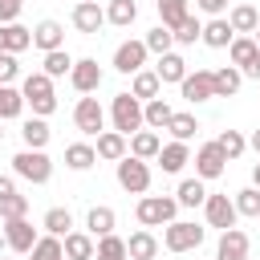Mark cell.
I'll return each mask as SVG.
<instances>
[{
	"label": "cell",
	"instance_id": "obj_1",
	"mask_svg": "<svg viewBox=\"0 0 260 260\" xmlns=\"http://www.w3.org/2000/svg\"><path fill=\"white\" fill-rule=\"evenodd\" d=\"M20 93H24V106H32V114L37 118H49L53 110H57V93H53V77L41 69V73H28L24 77V85H20Z\"/></svg>",
	"mask_w": 260,
	"mask_h": 260
},
{
	"label": "cell",
	"instance_id": "obj_2",
	"mask_svg": "<svg viewBox=\"0 0 260 260\" xmlns=\"http://www.w3.org/2000/svg\"><path fill=\"white\" fill-rule=\"evenodd\" d=\"M110 118H114V130L118 134H138L142 126H146V118H142V102L134 98V93H118L114 98V106H110Z\"/></svg>",
	"mask_w": 260,
	"mask_h": 260
},
{
	"label": "cell",
	"instance_id": "obj_3",
	"mask_svg": "<svg viewBox=\"0 0 260 260\" xmlns=\"http://www.w3.org/2000/svg\"><path fill=\"white\" fill-rule=\"evenodd\" d=\"M179 211V199H167V195H142L138 199V223L142 228H162L171 223Z\"/></svg>",
	"mask_w": 260,
	"mask_h": 260
},
{
	"label": "cell",
	"instance_id": "obj_4",
	"mask_svg": "<svg viewBox=\"0 0 260 260\" xmlns=\"http://www.w3.org/2000/svg\"><path fill=\"white\" fill-rule=\"evenodd\" d=\"M12 171H16L20 179H28V183H49V175H53V162H49V154H45V150H32V146H24V150L12 158Z\"/></svg>",
	"mask_w": 260,
	"mask_h": 260
},
{
	"label": "cell",
	"instance_id": "obj_5",
	"mask_svg": "<svg viewBox=\"0 0 260 260\" xmlns=\"http://www.w3.org/2000/svg\"><path fill=\"white\" fill-rule=\"evenodd\" d=\"M203 228L199 223H187V219H171L167 223V232H162V244H167V252H191V248H199L203 244Z\"/></svg>",
	"mask_w": 260,
	"mask_h": 260
},
{
	"label": "cell",
	"instance_id": "obj_6",
	"mask_svg": "<svg viewBox=\"0 0 260 260\" xmlns=\"http://www.w3.org/2000/svg\"><path fill=\"white\" fill-rule=\"evenodd\" d=\"M118 183H122L130 195H146V187H150V167H146V158H134V154L118 158Z\"/></svg>",
	"mask_w": 260,
	"mask_h": 260
},
{
	"label": "cell",
	"instance_id": "obj_7",
	"mask_svg": "<svg viewBox=\"0 0 260 260\" xmlns=\"http://www.w3.org/2000/svg\"><path fill=\"white\" fill-rule=\"evenodd\" d=\"M73 122H77V130H81V134L98 138V134H102V126H106V110H102V102H98V98H81V102H77V110H73Z\"/></svg>",
	"mask_w": 260,
	"mask_h": 260
},
{
	"label": "cell",
	"instance_id": "obj_8",
	"mask_svg": "<svg viewBox=\"0 0 260 260\" xmlns=\"http://www.w3.org/2000/svg\"><path fill=\"white\" fill-rule=\"evenodd\" d=\"M223 167H228V154L219 150V142H203L195 150V175L199 179H219Z\"/></svg>",
	"mask_w": 260,
	"mask_h": 260
},
{
	"label": "cell",
	"instance_id": "obj_9",
	"mask_svg": "<svg viewBox=\"0 0 260 260\" xmlns=\"http://www.w3.org/2000/svg\"><path fill=\"white\" fill-rule=\"evenodd\" d=\"M203 211H207V228H219V232H228V228H236V199H228V195H207V203H203Z\"/></svg>",
	"mask_w": 260,
	"mask_h": 260
},
{
	"label": "cell",
	"instance_id": "obj_10",
	"mask_svg": "<svg viewBox=\"0 0 260 260\" xmlns=\"http://www.w3.org/2000/svg\"><path fill=\"white\" fill-rule=\"evenodd\" d=\"M146 41H122L118 45V53H114V69L118 73H138L142 65H146Z\"/></svg>",
	"mask_w": 260,
	"mask_h": 260
},
{
	"label": "cell",
	"instance_id": "obj_11",
	"mask_svg": "<svg viewBox=\"0 0 260 260\" xmlns=\"http://www.w3.org/2000/svg\"><path fill=\"white\" fill-rule=\"evenodd\" d=\"M69 81H73L77 93H93V89L102 85V65H98L93 57H81V61H73V69H69Z\"/></svg>",
	"mask_w": 260,
	"mask_h": 260
},
{
	"label": "cell",
	"instance_id": "obj_12",
	"mask_svg": "<svg viewBox=\"0 0 260 260\" xmlns=\"http://www.w3.org/2000/svg\"><path fill=\"white\" fill-rule=\"evenodd\" d=\"M4 240H8L12 252H32V244H37L41 236H37V228L20 215V219H4Z\"/></svg>",
	"mask_w": 260,
	"mask_h": 260
},
{
	"label": "cell",
	"instance_id": "obj_13",
	"mask_svg": "<svg viewBox=\"0 0 260 260\" xmlns=\"http://www.w3.org/2000/svg\"><path fill=\"white\" fill-rule=\"evenodd\" d=\"M102 24H106L102 4H98V0H77V8H73V28H77V32H85V37H93Z\"/></svg>",
	"mask_w": 260,
	"mask_h": 260
},
{
	"label": "cell",
	"instance_id": "obj_14",
	"mask_svg": "<svg viewBox=\"0 0 260 260\" xmlns=\"http://www.w3.org/2000/svg\"><path fill=\"white\" fill-rule=\"evenodd\" d=\"M179 85H183V98H187V102H207V98H215L211 69H195V73H187Z\"/></svg>",
	"mask_w": 260,
	"mask_h": 260
},
{
	"label": "cell",
	"instance_id": "obj_15",
	"mask_svg": "<svg viewBox=\"0 0 260 260\" xmlns=\"http://www.w3.org/2000/svg\"><path fill=\"white\" fill-rule=\"evenodd\" d=\"M215 260H248V236L240 228L219 232V256Z\"/></svg>",
	"mask_w": 260,
	"mask_h": 260
},
{
	"label": "cell",
	"instance_id": "obj_16",
	"mask_svg": "<svg viewBox=\"0 0 260 260\" xmlns=\"http://www.w3.org/2000/svg\"><path fill=\"white\" fill-rule=\"evenodd\" d=\"M187 162H191V150H187V142H179V138H175V142H167V146L158 150V167H162L167 175H179Z\"/></svg>",
	"mask_w": 260,
	"mask_h": 260
},
{
	"label": "cell",
	"instance_id": "obj_17",
	"mask_svg": "<svg viewBox=\"0 0 260 260\" xmlns=\"http://www.w3.org/2000/svg\"><path fill=\"white\" fill-rule=\"evenodd\" d=\"M232 41H236V28H232V20L215 16V20H207V24H203V45H211V49H228Z\"/></svg>",
	"mask_w": 260,
	"mask_h": 260
},
{
	"label": "cell",
	"instance_id": "obj_18",
	"mask_svg": "<svg viewBox=\"0 0 260 260\" xmlns=\"http://www.w3.org/2000/svg\"><path fill=\"white\" fill-rule=\"evenodd\" d=\"M32 45H37V49H45V53H53V49H61V45H65V28H61L57 20H41V24L32 28Z\"/></svg>",
	"mask_w": 260,
	"mask_h": 260
},
{
	"label": "cell",
	"instance_id": "obj_19",
	"mask_svg": "<svg viewBox=\"0 0 260 260\" xmlns=\"http://www.w3.org/2000/svg\"><path fill=\"white\" fill-rule=\"evenodd\" d=\"M61 244H65V260H93V252H98L89 232H69Z\"/></svg>",
	"mask_w": 260,
	"mask_h": 260
},
{
	"label": "cell",
	"instance_id": "obj_20",
	"mask_svg": "<svg viewBox=\"0 0 260 260\" xmlns=\"http://www.w3.org/2000/svg\"><path fill=\"white\" fill-rule=\"evenodd\" d=\"M211 81H215V98H236L240 85H244V73H240L236 65H223V69L211 73Z\"/></svg>",
	"mask_w": 260,
	"mask_h": 260
},
{
	"label": "cell",
	"instance_id": "obj_21",
	"mask_svg": "<svg viewBox=\"0 0 260 260\" xmlns=\"http://www.w3.org/2000/svg\"><path fill=\"white\" fill-rule=\"evenodd\" d=\"M93 150H98V158H110V162H118V158H126V134H118V130H102Z\"/></svg>",
	"mask_w": 260,
	"mask_h": 260
},
{
	"label": "cell",
	"instance_id": "obj_22",
	"mask_svg": "<svg viewBox=\"0 0 260 260\" xmlns=\"http://www.w3.org/2000/svg\"><path fill=\"white\" fill-rule=\"evenodd\" d=\"M126 256H130V260H154V256H158V240L142 228V232H134V236L126 240Z\"/></svg>",
	"mask_w": 260,
	"mask_h": 260
},
{
	"label": "cell",
	"instance_id": "obj_23",
	"mask_svg": "<svg viewBox=\"0 0 260 260\" xmlns=\"http://www.w3.org/2000/svg\"><path fill=\"white\" fill-rule=\"evenodd\" d=\"M158 150H162V138H158L154 130L130 134V154H134V158H158Z\"/></svg>",
	"mask_w": 260,
	"mask_h": 260
},
{
	"label": "cell",
	"instance_id": "obj_24",
	"mask_svg": "<svg viewBox=\"0 0 260 260\" xmlns=\"http://www.w3.org/2000/svg\"><path fill=\"white\" fill-rule=\"evenodd\" d=\"M142 118H146V126H150V130H167V126H171V118H175V110H171L162 98H150V102L142 106Z\"/></svg>",
	"mask_w": 260,
	"mask_h": 260
},
{
	"label": "cell",
	"instance_id": "obj_25",
	"mask_svg": "<svg viewBox=\"0 0 260 260\" xmlns=\"http://www.w3.org/2000/svg\"><path fill=\"white\" fill-rule=\"evenodd\" d=\"M98 162V150L89 146V142H73V146H65V167L69 171H89Z\"/></svg>",
	"mask_w": 260,
	"mask_h": 260
},
{
	"label": "cell",
	"instance_id": "obj_26",
	"mask_svg": "<svg viewBox=\"0 0 260 260\" xmlns=\"http://www.w3.org/2000/svg\"><path fill=\"white\" fill-rule=\"evenodd\" d=\"M154 73H158V81H183L187 77V61L179 53H162L158 65H154Z\"/></svg>",
	"mask_w": 260,
	"mask_h": 260
},
{
	"label": "cell",
	"instance_id": "obj_27",
	"mask_svg": "<svg viewBox=\"0 0 260 260\" xmlns=\"http://www.w3.org/2000/svg\"><path fill=\"white\" fill-rule=\"evenodd\" d=\"M20 138H24V146H32V150H45V142H49V122L32 114V118L20 126Z\"/></svg>",
	"mask_w": 260,
	"mask_h": 260
},
{
	"label": "cell",
	"instance_id": "obj_28",
	"mask_svg": "<svg viewBox=\"0 0 260 260\" xmlns=\"http://www.w3.org/2000/svg\"><path fill=\"white\" fill-rule=\"evenodd\" d=\"M85 232H89L93 240L110 236V232H114V211H110V207H89V215H85Z\"/></svg>",
	"mask_w": 260,
	"mask_h": 260
},
{
	"label": "cell",
	"instance_id": "obj_29",
	"mask_svg": "<svg viewBox=\"0 0 260 260\" xmlns=\"http://www.w3.org/2000/svg\"><path fill=\"white\" fill-rule=\"evenodd\" d=\"M228 20H232L236 32H256V28H260V12H256L252 4H236V8L228 12Z\"/></svg>",
	"mask_w": 260,
	"mask_h": 260
},
{
	"label": "cell",
	"instance_id": "obj_30",
	"mask_svg": "<svg viewBox=\"0 0 260 260\" xmlns=\"http://www.w3.org/2000/svg\"><path fill=\"white\" fill-rule=\"evenodd\" d=\"M32 45V28H24V24H4V53H24Z\"/></svg>",
	"mask_w": 260,
	"mask_h": 260
},
{
	"label": "cell",
	"instance_id": "obj_31",
	"mask_svg": "<svg viewBox=\"0 0 260 260\" xmlns=\"http://www.w3.org/2000/svg\"><path fill=\"white\" fill-rule=\"evenodd\" d=\"M175 199H179V207H199V203H207V187H203V179H183Z\"/></svg>",
	"mask_w": 260,
	"mask_h": 260
},
{
	"label": "cell",
	"instance_id": "obj_32",
	"mask_svg": "<svg viewBox=\"0 0 260 260\" xmlns=\"http://www.w3.org/2000/svg\"><path fill=\"white\" fill-rule=\"evenodd\" d=\"M28 260H65V244H61V236H41V240L32 244Z\"/></svg>",
	"mask_w": 260,
	"mask_h": 260
},
{
	"label": "cell",
	"instance_id": "obj_33",
	"mask_svg": "<svg viewBox=\"0 0 260 260\" xmlns=\"http://www.w3.org/2000/svg\"><path fill=\"white\" fill-rule=\"evenodd\" d=\"M158 73H146V69H138L134 73V85H130V93L138 98V102H150V98H158Z\"/></svg>",
	"mask_w": 260,
	"mask_h": 260
},
{
	"label": "cell",
	"instance_id": "obj_34",
	"mask_svg": "<svg viewBox=\"0 0 260 260\" xmlns=\"http://www.w3.org/2000/svg\"><path fill=\"white\" fill-rule=\"evenodd\" d=\"M45 232H49V236H69V232H73L69 207H49V211H45Z\"/></svg>",
	"mask_w": 260,
	"mask_h": 260
},
{
	"label": "cell",
	"instance_id": "obj_35",
	"mask_svg": "<svg viewBox=\"0 0 260 260\" xmlns=\"http://www.w3.org/2000/svg\"><path fill=\"white\" fill-rule=\"evenodd\" d=\"M134 16H138V4L134 0H110V8H106V20L118 24V28L134 24Z\"/></svg>",
	"mask_w": 260,
	"mask_h": 260
},
{
	"label": "cell",
	"instance_id": "obj_36",
	"mask_svg": "<svg viewBox=\"0 0 260 260\" xmlns=\"http://www.w3.org/2000/svg\"><path fill=\"white\" fill-rule=\"evenodd\" d=\"M93 260H126V240L122 236H102L98 240V252H93Z\"/></svg>",
	"mask_w": 260,
	"mask_h": 260
},
{
	"label": "cell",
	"instance_id": "obj_37",
	"mask_svg": "<svg viewBox=\"0 0 260 260\" xmlns=\"http://www.w3.org/2000/svg\"><path fill=\"white\" fill-rule=\"evenodd\" d=\"M171 32H175V41H179V45H195V41L203 37V24H199V16H191V12H187Z\"/></svg>",
	"mask_w": 260,
	"mask_h": 260
},
{
	"label": "cell",
	"instance_id": "obj_38",
	"mask_svg": "<svg viewBox=\"0 0 260 260\" xmlns=\"http://www.w3.org/2000/svg\"><path fill=\"white\" fill-rule=\"evenodd\" d=\"M256 49H260V45H256V37H236V41L228 45V53H232V65H240V69H244V65L256 57Z\"/></svg>",
	"mask_w": 260,
	"mask_h": 260
},
{
	"label": "cell",
	"instance_id": "obj_39",
	"mask_svg": "<svg viewBox=\"0 0 260 260\" xmlns=\"http://www.w3.org/2000/svg\"><path fill=\"white\" fill-rule=\"evenodd\" d=\"M20 110H24V93L12 89V85H0V118L8 122V118H16Z\"/></svg>",
	"mask_w": 260,
	"mask_h": 260
},
{
	"label": "cell",
	"instance_id": "obj_40",
	"mask_svg": "<svg viewBox=\"0 0 260 260\" xmlns=\"http://www.w3.org/2000/svg\"><path fill=\"white\" fill-rule=\"evenodd\" d=\"M171 45H175V32H171L167 24H154V28L146 32V49H150V53L162 57V53H171Z\"/></svg>",
	"mask_w": 260,
	"mask_h": 260
},
{
	"label": "cell",
	"instance_id": "obj_41",
	"mask_svg": "<svg viewBox=\"0 0 260 260\" xmlns=\"http://www.w3.org/2000/svg\"><path fill=\"white\" fill-rule=\"evenodd\" d=\"M215 142H219V150L228 154V162H232V158H240V154L248 150V138H244L240 130H223V134H219Z\"/></svg>",
	"mask_w": 260,
	"mask_h": 260
},
{
	"label": "cell",
	"instance_id": "obj_42",
	"mask_svg": "<svg viewBox=\"0 0 260 260\" xmlns=\"http://www.w3.org/2000/svg\"><path fill=\"white\" fill-rule=\"evenodd\" d=\"M183 16H187V0H158V24L175 28Z\"/></svg>",
	"mask_w": 260,
	"mask_h": 260
},
{
	"label": "cell",
	"instance_id": "obj_43",
	"mask_svg": "<svg viewBox=\"0 0 260 260\" xmlns=\"http://www.w3.org/2000/svg\"><path fill=\"white\" fill-rule=\"evenodd\" d=\"M73 69V57L65 53V49H53V53H45V73L49 77H65Z\"/></svg>",
	"mask_w": 260,
	"mask_h": 260
},
{
	"label": "cell",
	"instance_id": "obj_44",
	"mask_svg": "<svg viewBox=\"0 0 260 260\" xmlns=\"http://www.w3.org/2000/svg\"><path fill=\"white\" fill-rule=\"evenodd\" d=\"M167 130H171L179 142H191V138H195V130H199V122H195V114H175Z\"/></svg>",
	"mask_w": 260,
	"mask_h": 260
},
{
	"label": "cell",
	"instance_id": "obj_45",
	"mask_svg": "<svg viewBox=\"0 0 260 260\" xmlns=\"http://www.w3.org/2000/svg\"><path fill=\"white\" fill-rule=\"evenodd\" d=\"M236 211H240V215H260V187L236 191Z\"/></svg>",
	"mask_w": 260,
	"mask_h": 260
},
{
	"label": "cell",
	"instance_id": "obj_46",
	"mask_svg": "<svg viewBox=\"0 0 260 260\" xmlns=\"http://www.w3.org/2000/svg\"><path fill=\"white\" fill-rule=\"evenodd\" d=\"M20 215H28V199L24 195H8L0 203V219H20Z\"/></svg>",
	"mask_w": 260,
	"mask_h": 260
},
{
	"label": "cell",
	"instance_id": "obj_47",
	"mask_svg": "<svg viewBox=\"0 0 260 260\" xmlns=\"http://www.w3.org/2000/svg\"><path fill=\"white\" fill-rule=\"evenodd\" d=\"M16 73H20V65H16V53H0V85H8Z\"/></svg>",
	"mask_w": 260,
	"mask_h": 260
},
{
	"label": "cell",
	"instance_id": "obj_48",
	"mask_svg": "<svg viewBox=\"0 0 260 260\" xmlns=\"http://www.w3.org/2000/svg\"><path fill=\"white\" fill-rule=\"evenodd\" d=\"M20 4L24 0H0V24H12L20 16Z\"/></svg>",
	"mask_w": 260,
	"mask_h": 260
},
{
	"label": "cell",
	"instance_id": "obj_49",
	"mask_svg": "<svg viewBox=\"0 0 260 260\" xmlns=\"http://www.w3.org/2000/svg\"><path fill=\"white\" fill-rule=\"evenodd\" d=\"M199 8H203L207 16H219V12L228 8V0H199Z\"/></svg>",
	"mask_w": 260,
	"mask_h": 260
},
{
	"label": "cell",
	"instance_id": "obj_50",
	"mask_svg": "<svg viewBox=\"0 0 260 260\" xmlns=\"http://www.w3.org/2000/svg\"><path fill=\"white\" fill-rule=\"evenodd\" d=\"M244 77H256V81H260V49H256V57L244 65Z\"/></svg>",
	"mask_w": 260,
	"mask_h": 260
},
{
	"label": "cell",
	"instance_id": "obj_51",
	"mask_svg": "<svg viewBox=\"0 0 260 260\" xmlns=\"http://www.w3.org/2000/svg\"><path fill=\"white\" fill-rule=\"evenodd\" d=\"M8 195H16V183H12L8 175H0V203H4Z\"/></svg>",
	"mask_w": 260,
	"mask_h": 260
},
{
	"label": "cell",
	"instance_id": "obj_52",
	"mask_svg": "<svg viewBox=\"0 0 260 260\" xmlns=\"http://www.w3.org/2000/svg\"><path fill=\"white\" fill-rule=\"evenodd\" d=\"M248 146H252V150L260 154V130H252V138H248Z\"/></svg>",
	"mask_w": 260,
	"mask_h": 260
},
{
	"label": "cell",
	"instance_id": "obj_53",
	"mask_svg": "<svg viewBox=\"0 0 260 260\" xmlns=\"http://www.w3.org/2000/svg\"><path fill=\"white\" fill-rule=\"evenodd\" d=\"M252 187H260V162L252 167Z\"/></svg>",
	"mask_w": 260,
	"mask_h": 260
},
{
	"label": "cell",
	"instance_id": "obj_54",
	"mask_svg": "<svg viewBox=\"0 0 260 260\" xmlns=\"http://www.w3.org/2000/svg\"><path fill=\"white\" fill-rule=\"evenodd\" d=\"M0 53H4V24H0Z\"/></svg>",
	"mask_w": 260,
	"mask_h": 260
},
{
	"label": "cell",
	"instance_id": "obj_55",
	"mask_svg": "<svg viewBox=\"0 0 260 260\" xmlns=\"http://www.w3.org/2000/svg\"><path fill=\"white\" fill-rule=\"evenodd\" d=\"M256 45H260V28H256Z\"/></svg>",
	"mask_w": 260,
	"mask_h": 260
},
{
	"label": "cell",
	"instance_id": "obj_56",
	"mask_svg": "<svg viewBox=\"0 0 260 260\" xmlns=\"http://www.w3.org/2000/svg\"><path fill=\"white\" fill-rule=\"evenodd\" d=\"M0 122H4V118H0ZM0 138H4V126H0Z\"/></svg>",
	"mask_w": 260,
	"mask_h": 260
},
{
	"label": "cell",
	"instance_id": "obj_57",
	"mask_svg": "<svg viewBox=\"0 0 260 260\" xmlns=\"http://www.w3.org/2000/svg\"><path fill=\"white\" fill-rule=\"evenodd\" d=\"M0 260H8V256H0Z\"/></svg>",
	"mask_w": 260,
	"mask_h": 260
},
{
	"label": "cell",
	"instance_id": "obj_58",
	"mask_svg": "<svg viewBox=\"0 0 260 260\" xmlns=\"http://www.w3.org/2000/svg\"><path fill=\"white\" fill-rule=\"evenodd\" d=\"M0 228H4V223H0Z\"/></svg>",
	"mask_w": 260,
	"mask_h": 260
}]
</instances>
